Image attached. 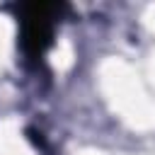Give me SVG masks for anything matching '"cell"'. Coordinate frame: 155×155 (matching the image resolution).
I'll use <instances>...</instances> for the list:
<instances>
[{
    "label": "cell",
    "mask_w": 155,
    "mask_h": 155,
    "mask_svg": "<svg viewBox=\"0 0 155 155\" xmlns=\"http://www.w3.org/2000/svg\"><path fill=\"white\" fill-rule=\"evenodd\" d=\"M65 12V5L58 2H22L17 5L19 19V44L29 61H41L46 48L53 41V22Z\"/></svg>",
    "instance_id": "6da1fadb"
}]
</instances>
